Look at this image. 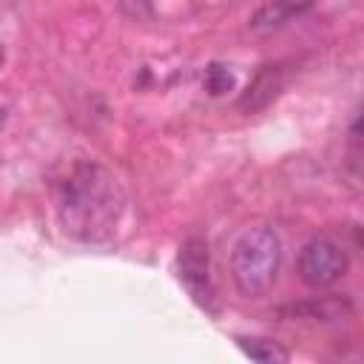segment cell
<instances>
[{
	"instance_id": "1",
	"label": "cell",
	"mask_w": 364,
	"mask_h": 364,
	"mask_svg": "<svg viewBox=\"0 0 364 364\" xmlns=\"http://www.w3.org/2000/svg\"><path fill=\"white\" fill-rule=\"evenodd\" d=\"M54 208L63 230L82 242H102L122 213V188L100 162L77 159L54 182Z\"/></svg>"
},
{
	"instance_id": "2",
	"label": "cell",
	"mask_w": 364,
	"mask_h": 364,
	"mask_svg": "<svg viewBox=\"0 0 364 364\" xmlns=\"http://www.w3.org/2000/svg\"><path fill=\"white\" fill-rule=\"evenodd\" d=\"M279 264H282V242L270 228L245 230L230 250L233 284L247 299H259L273 287L279 276Z\"/></svg>"
},
{
	"instance_id": "3",
	"label": "cell",
	"mask_w": 364,
	"mask_h": 364,
	"mask_svg": "<svg viewBox=\"0 0 364 364\" xmlns=\"http://www.w3.org/2000/svg\"><path fill=\"white\" fill-rule=\"evenodd\" d=\"M299 276L310 287H330L347 273V253L330 239H313L299 253Z\"/></svg>"
},
{
	"instance_id": "4",
	"label": "cell",
	"mask_w": 364,
	"mask_h": 364,
	"mask_svg": "<svg viewBox=\"0 0 364 364\" xmlns=\"http://www.w3.org/2000/svg\"><path fill=\"white\" fill-rule=\"evenodd\" d=\"M176 273L179 282L185 284V290L191 293V299L205 307L213 310V287H210V253H208V242L199 236H191L182 242L179 256H176Z\"/></svg>"
},
{
	"instance_id": "5",
	"label": "cell",
	"mask_w": 364,
	"mask_h": 364,
	"mask_svg": "<svg viewBox=\"0 0 364 364\" xmlns=\"http://www.w3.org/2000/svg\"><path fill=\"white\" fill-rule=\"evenodd\" d=\"M313 9V0H273V3H264L253 17H250V28L256 31H273V28H282L287 26L293 17L304 14Z\"/></svg>"
},
{
	"instance_id": "6",
	"label": "cell",
	"mask_w": 364,
	"mask_h": 364,
	"mask_svg": "<svg viewBox=\"0 0 364 364\" xmlns=\"http://www.w3.org/2000/svg\"><path fill=\"white\" fill-rule=\"evenodd\" d=\"M279 91V68L276 65H264L256 80L247 85V94L242 97V108H262L273 100V94Z\"/></svg>"
},
{
	"instance_id": "7",
	"label": "cell",
	"mask_w": 364,
	"mask_h": 364,
	"mask_svg": "<svg viewBox=\"0 0 364 364\" xmlns=\"http://www.w3.org/2000/svg\"><path fill=\"white\" fill-rule=\"evenodd\" d=\"M236 344L247 358L262 361V364H282L290 358V353L279 341H270V338H239Z\"/></svg>"
},
{
	"instance_id": "8",
	"label": "cell",
	"mask_w": 364,
	"mask_h": 364,
	"mask_svg": "<svg viewBox=\"0 0 364 364\" xmlns=\"http://www.w3.org/2000/svg\"><path fill=\"white\" fill-rule=\"evenodd\" d=\"M347 310H350L347 301H338V299H324V301H310V304H293V307H284V313H290V316L321 318V321L341 318Z\"/></svg>"
},
{
	"instance_id": "9",
	"label": "cell",
	"mask_w": 364,
	"mask_h": 364,
	"mask_svg": "<svg viewBox=\"0 0 364 364\" xmlns=\"http://www.w3.org/2000/svg\"><path fill=\"white\" fill-rule=\"evenodd\" d=\"M230 88H233V71L228 65H222V63H210L205 68V91L210 97H222Z\"/></svg>"
},
{
	"instance_id": "10",
	"label": "cell",
	"mask_w": 364,
	"mask_h": 364,
	"mask_svg": "<svg viewBox=\"0 0 364 364\" xmlns=\"http://www.w3.org/2000/svg\"><path fill=\"white\" fill-rule=\"evenodd\" d=\"M125 3H131V6H134V9H139V11H148L154 0H125Z\"/></svg>"
},
{
	"instance_id": "11",
	"label": "cell",
	"mask_w": 364,
	"mask_h": 364,
	"mask_svg": "<svg viewBox=\"0 0 364 364\" xmlns=\"http://www.w3.org/2000/svg\"><path fill=\"white\" fill-rule=\"evenodd\" d=\"M3 125H6V111L0 108V131H3Z\"/></svg>"
},
{
	"instance_id": "12",
	"label": "cell",
	"mask_w": 364,
	"mask_h": 364,
	"mask_svg": "<svg viewBox=\"0 0 364 364\" xmlns=\"http://www.w3.org/2000/svg\"><path fill=\"white\" fill-rule=\"evenodd\" d=\"M3 57H6V54H3V46H0V65H3Z\"/></svg>"
}]
</instances>
